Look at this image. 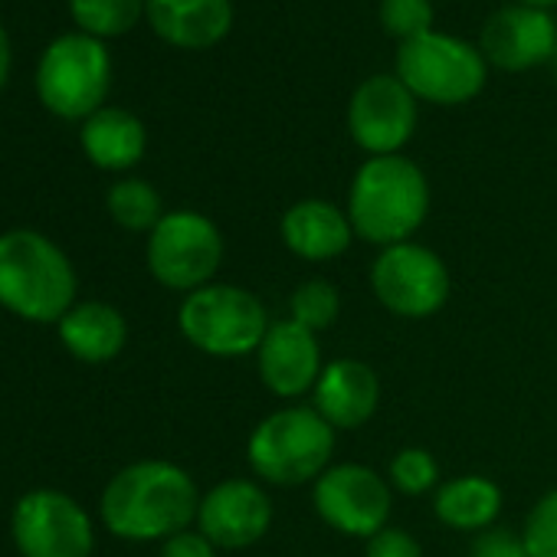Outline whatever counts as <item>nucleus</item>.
Listing matches in <instances>:
<instances>
[{
    "mask_svg": "<svg viewBox=\"0 0 557 557\" xmlns=\"http://www.w3.org/2000/svg\"><path fill=\"white\" fill-rule=\"evenodd\" d=\"M194 479L168 459H141L115 472L102 492V524L125 541H168L197 521Z\"/></svg>",
    "mask_w": 557,
    "mask_h": 557,
    "instance_id": "1",
    "label": "nucleus"
},
{
    "mask_svg": "<svg viewBox=\"0 0 557 557\" xmlns=\"http://www.w3.org/2000/svg\"><path fill=\"white\" fill-rule=\"evenodd\" d=\"M70 256L37 230L0 233V306L34 325H60L76 306Z\"/></svg>",
    "mask_w": 557,
    "mask_h": 557,
    "instance_id": "2",
    "label": "nucleus"
},
{
    "mask_svg": "<svg viewBox=\"0 0 557 557\" xmlns=\"http://www.w3.org/2000/svg\"><path fill=\"white\" fill-rule=\"evenodd\" d=\"M430 184L426 174L404 154L368 158L348 194V220L355 236L374 246L407 243L426 220Z\"/></svg>",
    "mask_w": 557,
    "mask_h": 557,
    "instance_id": "3",
    "label": "nucleus"
},
{
    "mask_svg": "<svg viewBox=\"0 0 557 557\" xmlns=\"http://www.w3.org/2000/svg\"><path fill=\"white\" fill-rule=\"evenodd\" d=\"M335 453V426L315 407H283L256 423L246 443L249 469L272 485L319 479Z\"/></svg>",
    "mask_w": 557,
    "mask_h": 557,
    "instance_id": "4",
    "label": "nucleus"
},
{
    "mask_svg": "<svg viewBox=\"0 0 557 557\" xmlns=\"http://www.w3.org/2000/svg\"><path fill=\"white\" fill-rule=\"evenodd\" d=\"M37 99L47 112L66 122H86L106 109L112 86V57L102 40L89 34H63L47 44L37 63Z\"/></svg>",
    "mask_w": 557,
    "mask_h": 557,
    "instance_id": "5",
    "label": "nucleus"
},
{
    "mask_svg": "<svg viewBox=\"0 0 557 557\" xmlns=\"http://www.w3.org/2000/svg\"><path fill=\"white\" fill-rule=\"evenodd\" d=\"M265 306L239 286L210 283L184 296L177 309V329L197 351L210 358H243L256 355L269 332Z\"/></svg>",
    "mask_w": 557,
    "mask_h": 557,
    "instance_id": "6",
    "label": "nucleus"
},
{
    "mask_svg": "<svg viewBox=\"0 0 557 557\" xmlns=\"http://www.w3.org/2000/svg\"><path fill=\"white\" fill-rule=\"evenodd\" d=\"M417 99L433 106H462L472 102L485 86V57L449 34H420L397 47L394 73Z\"/></svg>",
    "mask_w": 557,
    "mask_h": 557,
    "instance_id": "7",
    "label": "nucleus"
},
{
    "mask_svg": "<svg viewBox=\"0 0 557 557\" xmlns=\"http://www.w3.org/2000/svg\"><path fill=\"white\" fill-rule=\"evenodd\" d=\"M148 269L164 289L197 293L213 283L223 262V236L216 223L197 210H171L148 233Z\"/></svg>",
    "mask_w": 557,
    "mask_h": 557,
    "instance_id": "8",
    "label": "nucleus"
},
{
    "mask_svg": "<svg viewBox=\"0 0 557 557\" xmlns=\"http://www.w3.org/2000/svg\"><path fill=\"white\" fill-rule=\"evenodd\" d=\"M371 289L397 319H430L449 302V269L420 243L384 246L371 265Z\"/></svg>",
    "mask_w": 557,
    "mask_h": 557,
    "instance_id": "9",
    "label": "nucleus"
},
{
    "mask_svg": "<svg viewBox=\"0 0 557 557\" xmlns=\"http://www.w3.org/2000/svg\"><path fill=\"white\" fill-rule=\"evenodd\" d=\"M11 531L24 557H89L96 550L89 511L60 488L27 492L14 508Z\"/></svg>",
    "mask_w": 557,
    "mask_h": 557,
    "instance_id": "10",
    "label": "nucleus"
},
{
    "mask_svg": "<svg viewBox=\"0 0 557 557\" xmlns=\"http://www.w3.org/2000/svg\"><path fill=\"white\" fill-rule=\"evenodd\" d=\"M319 518L348 537H374L391 521L394 492L391 482H384L371 466L361 462H342L329 466L315 479L312 492Z\"/></svg>",
    "mask_w": 557,
    "mask_h": 557,
    "instance_id": "11",
    "label": "nucleus"
},
{
    "mask_svg": "<svg viewBox=\"0 0 557 557\" xmlns=\"http://www.w3.org/2000/svg\"><path fill=\"white\" fill-rule=\"evenodd\" d=\"M348 128L371 158L400 154L417 132V96L397 76H371L351 96Z\"/></svg>",
    "mask_w": 557,
    "mask_h": 557,
    "instance_id": "12",
    "label": "nucleus"
},
{
    "mask_svg": "<svg viewBox=\"0 0 557 557\" xmlns=\"http://www.w3.org/2000/svg\"><path fill=\"white\" fill-rule=\"evenodd\" d=\"M269 524L272 502L252 479H223L207 495H200L197 531H203L216 547H249L265 537Z\"/></svg>",
    "mask_w": 557,
    "mask_h": 557,
    "instance_id": "13",
    "label": "nucleus"
},
{
    "mask_svg": "<svg viewBox=\"0 0 557 557\" xmlns=\"http://www.w3.org/2000/svg\"><path fill=\"white\" fill-rule=\"evenodd\" d=\"M557 50V24L547 11L511 4L495 11L482 27L485 63L505 73H524L550 63Z\"/></svg>",
    "mask_w": 557,
    "mask_h": 557,
    "instance_id": "14",
    "label": "nucleus"
},
{
    "mask_svg": "<svg viewBox=\"0 0 557 557\" xmlns=\"http://www.w3.org/2000/svg\"><path fill=\"white\" fill-rule=\"evenodd\" d=\"M259 381L275 394V397H302L309 391H315L319 377H322V348L315 332L296 325L293 319L272 322L259 351Z\"/></svg>",
    "mask_w": 557,
    "mask_h": 557,
    "instance_id": "15",
    "label": "nucleus"
},
{
    "mask_svg": "<svg viewBox=\"0 0 557 557\" xmlns=\"http://www.w3.org/2000/svg\"><path fill=\"white\" fill-rule=\"evenodd\" d=\"M381 404V381L371 364L358 358H338L325 364L315 391L312 407L335 426V430H358L364 426Z\"/></svg>",
    "mask_w": 557,
    "mask_h": 557,
    "instance_id": "16",
    "label": "nucleus"
},
{
    "mask_svg": "<svg viewBox=\"0 0 557 557\" xmlns=\"http://www.w3.org/2000/svg\"><path fill=\"white\" fill-rule=\"evenodd\" d=\"M151 30L177 50H210L233 27L230 0H148Z\"/></svg>",
    "mask_w": 557,
    "mask_h": 557,
    "instance_id": "17",
    "label": "nucleus"
},
{
    "mask_svg": "<svg viewBox=\"0 0 557 557\" xmlns=\"http://www.w3.org/2000/svg\"><path fill=\"white\" fill-rule=\"evenodd\" d=\"M278 233H283L286 249L296 252L299 259L325 262L351 246L355 226L348 213L332 200H299L283 213Z\"/></svg>",
    "mask_w": 557,
    "mask_h": 557,
    "instance_id": "18",
    "label": "nucleus"
},
{
    "mask_svg": "<svg viewBox=\"0 0 557 557\" xmlns=\"http://www.w3.org/2000/svg\"><path fill=\"white\" fill-rule=\"evenodd\" d=\"M83 154L102 171H128L145 158L148 132L141 119L128 109L106 106L83 122L79 132Z\"/></svg>",
    "mask_w": 557,
    "mask_h": 557,
    "instance_id": "19",
    "label": "nucleus"
},
{
    "mask_svg": "<svg viewBox=\"0 0 557 557\" xmlns=\"http://www.w3.org/2000/svg\"><path fill=\"white\" fill-rule=\"evenodd\" d=\"M63 348L86 361V364H106L122 355L128 342L125 315L109 302H76L57 325Z\"/></svg>",
    "mask_w": 557,
    "mask_h": 557,
    "instance_id": "20",
    "label": "nucleus"
},
{
    "mask_svg": "<svg viewBox=\"0 0 557 557\" xmlns=\"http://www.w3.org/2000/svg\"><path fill=\"white\" fill-rule=\"evenodd\" d=\"M433 511L446 528L485 531L502 515V488L488 475H456L436 488Z\"/></svg>",
    "mask_w": 557,
    "mask_h": 557,
    "instance_id": "21",
    "label": "nucleus"
},
{
    "mask_svg": "<svg viewBox=\"0 0 557 557\" xmlns=\"http://www.w3.org/2000/svg\"><path fill=\"white\" fill-rule=\"evenodd\" d=\"M106 207H109V216L122 226V230H132V233H151L164 210H161V194L141 181V177H122L109 187L106 194Z\"/></svg>",
    "mask_w": 557,
    "mask_h": 557,
    "instance_id": "22",
    "label": "nucleus"
},
{
    "mask_svg": "<svg viewBox=\"0 0 557 557\" xmlns=\"http://www.w3.org/2000/svg\"><path fill=\"white\" fill-rule=\"evenodd\" d=\"M148 0H70V17L79 34L96 40H112L128 34L145 17Z\"/></svg>",
    "mask_w": 557,
    "mask_h": 557,
    "instance_id": "23",
    "label": "nucleus"
},
{
    "mask_svg": "<svg viewBox=\"0 0 557 557\" xmlns=\"http://www.w3.org/2000/svg\"><path fill=\"white\" fill-rule=\"evenodd\" d=\"M293 322L309 329V332H325L338 322L342 315V293L335 283H329V278H309V283H302L296 293H293Z\"/></svg>",
    "mask_w": 557,
    "mask_h": 557,
    "instance_id": "24",
    "label": "nucleus"
},
{
    "mask_svg": "<svg viewBox=\"0 0 557 557\" xmlns=\"http://www.w3.org/2000/svg\"><path fill=\"white\" fill-rule=\"evenodd\" d=\"M436 482H440V462L430 449L407 446L391 459V488L404 495H423L436 488Z\"/></svg>",
    "mask_w": 557,
    "mask_h": 557,
    "instance_id": "25",
    "label": "nucleus"
},
{
    "mask_svg": "<svg viewBox=\"0 0 557 557\" xmlns=\"http://www.w3.org/2000/svg\"><path fill=\"white\" fill-rule=\"evenodd\" d=\"M381 27L407 44L420 34L433 30V4L430 0H381Z\"/></svg>",
    "mask_w": 557,
    "mask_h": 557,
    "instance_id": "26",
    "label": "nucleus"
},
{
    "mask_svg": "<svg viewBox=\"0 0 557 557\" xmlns=\"http://www.w3.org/2000/svg\"><path fill=\"white\" fill-rule=\"evenodd\" d=\"M528 557H557V488L544 492L521 528Z\"/></svg>",
    "mask_w": 557,
    "mask_h": 557,
    "instance_id": "27",
    "label": "nucleus"
},
{
    "mask_svg": "<svg viewBox=\"0 0 557 557\" xmlns=\"http://www.w3.org/2000/svg\"><path fill=\"white\" fill-rule=\"evenodd\" d=\"M469 557H528V547H524V537L518 531L492 524L472 537Z\"/></svg>",
    "mask_w": 557,
    "mask_h": 557,
    "instance_id": "28",
    "label": "nucleus"
},
{
    "mask_svg": "<svg viewBox=\"0 0 557 557\" xmlns=\"http://www.w3.org/2000/svg\"><path fill=\"white\" fill-rule=\"evenodd\" d=\"M364 557H423V547H420V541L410 531L387 524L374 537H368Z\"/></svg>",
    "mask_w": 557,
    "mask_h": 557,
    "instance_id": "29",
    "label": "nucleus"
},
{
    "mask_svg": "<svg viewBox=\"0 0 557 557\" xmlns=\"http://www.w3.org/2000/svg\"><path fill=\"white\" fill-rule=\"evenodd\" d=\"M161 557H216V544L203 531H177L164 541Z\"/></svg>",
    "mask_w": 557,
    "mask_h": 557,
    "instance_id": "30",
    "label": "nucleus"
},
{
    "mask_svg": "<svg viewBox=\"0 0 557 557\" xmlns=\"http://www.w3.org/2000/svg\"><path fill=\"white\" fill-rule=\"evenodd\" d=\"M11 63H14V50H11V34H8V27L0 24V89L8 86V79H11Z\"/></svg>",
    "mask_w": 557,
    "mask_h": 557,
    "instance_id": "31",
    "label": "nucleus"
},
{
    "mask_svg": "<svg viewBox=\"0 0 557 557\" xmlns=\"http://www.w3.org/2000/svg\"><path fill=\"white\" fill-rule=\"evenodd\" d=\"M518 4H524V8H537V11H547V8H554L557 0H518Z\"/></svg>",
    "mask_w": 557,
    "mask_h": 557,
    "instance_id": "32",
    "label": "nucleus"
},
{
    "mask_svg": "<svg viewBox=\"0 0 557 557\" xmlns=\"http://www.w3.org/2000/svg\"><path fill=\"white\" fill-rule=\"evenodd\" d=\"M547 66H550V73H554V79H557V50H554V57H550V63H547Z\"/></svg>",
    "mask_w": 557,
    "mask_h": 557,
    "instance_id": "33",
    "label": "nucleus"
}]
</instances>
